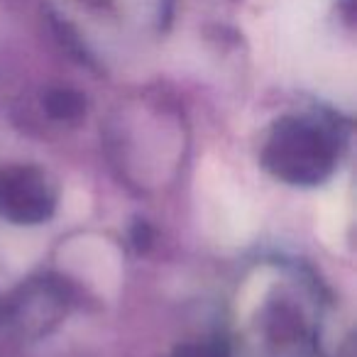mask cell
Wrapping results in <instances>:
<instances>
[{
	"instance_id": "obj_4",
	"label": "cell",
	"mask_w": 357,
	"mask_h": 357,
	"mask_svg": "<svg viewBox=\"0 0 357 357\" xmlns=\"http://www.w3.org/2000/svg\"><path fill=\"white\" fill-rule=\"evenodd\" d=\"M45 110L52 120L59 123H76L86 115V98L79 91L71 89H56L50 91L45 98Z\"/></svg>"
},
{
	"instance_id": "obj_7",
	"label": "cell",
	"mask_w": 357,
	"mask_h": 357,
	"mask_svg": "<svg viewBox=\"0 0 357 357\" xmlns=\"http://www.w3.org/2000/svg\"><path fill=\"white\" fill-rule=\"evenodd\" d=\"M6 321V298L0 296V323Z\"/></svg>"
},
{
	"instance_id": "obj_2",
	"label": "cell",
	"mask_w": 357,
	"mask_h": 357,
	"mask_svg": "<svg viewBox=\"0 0 357 357\" xmlns=\"http://www.w3.org/2000/svg\"><path fill=\"white\" fill-rule=\"evenodd\" d=\"M59 186L37 164L0 167V218L13 225H42L54 218Z\"/></svg>"
},
{
	"instance_id": "obj_6",
	"label": "cell",
	"mask_w": 357,
	"mask_h": 357,
	"mask_svg": "<svg viewBox=\"0 0 357 357\" xmlns=\"http://www.w3.org/2000/svg\"><path fill=\"white\" fill-rule=\"evenodd\" d=\"M169 357H233L230 345L223 337H206V340H191L174 347Z\"/></svg>"
},
{
	"instance_id": "obj_3",
	"label": "cell",
	"mask_w": 357,
	"mask_h": 357,
	"mask_svg": "<svg viewBox=\"0 0 357 357\" xmlns=\"http://www.w3.org/2000/svg\"><path fill=\"white\" fill-rule=\"evenodd\" d=\"M79 303V291L59 274H45L22 284L6 301V318L13 316L30 335H47Z\"/></svg>"
},
{
	"instance_id": "obj_5",
	"label": "cell",
	"mask_w": 357,
	"mask_h": 357,
	"mask_svg": "<svg viewBox=\"0 0 357 357\" xmlns=\"http://www.w3.org/2000/svg\"><path fill=\"white\" fill-rule=\"evenodd\" d=\"M89 8L96 10H105L110 15L120 17L125 10H132V8H142V13H149L157 25H162V20L169 13V0H84Z\"/></svg>"
},
{
	"instance_id": "obj_1",
	"label": "cell",
	"mask_w": 357,
	"mask_h": 357,
	"mask_svg": "<svg viewBox=\"0 0 357 357\" xmlns=\"http://www.w3.org/2000/svg\"><path fill=\"white\" fill-rule=\"evenodd\" d=\"M345 132L333 118L294 113L269 125L259 147V162L282 184L313 189L337 172Z\"/></svg>"
}]
</instances>
